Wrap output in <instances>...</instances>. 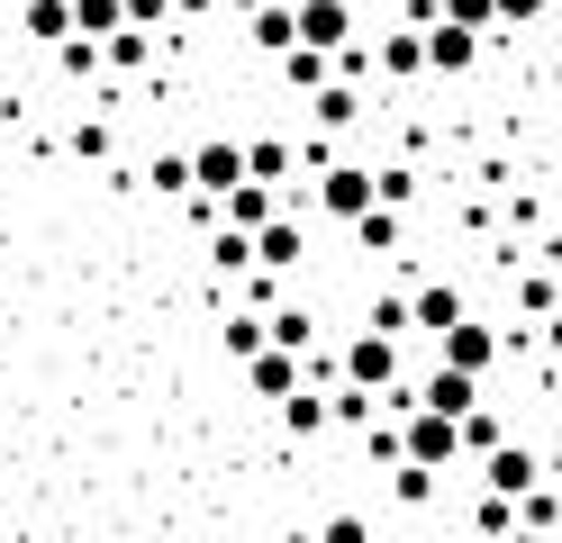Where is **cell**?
Listing matches in <instances>:
<instances>
[{
	"mask_svg": "<svg viewBox=\"0 0 562 543\" xmlns=\"http://www.w3.org/2000/svg\"><path fill=\"white\" fill-rule=\"evenodd\" d=\"M453 453H463V444H453V417H445V408H408V417H400V462L453 471Z\"/></svg>",
	"mask_w": 562,
	"mask_h": 543,
	"instance_id": "cell-1",
	"label": "cell"
},
{
	"mask_svg": "<svg viewBox=\"0 0 562 543\" xmlns=\"http://www.w3.org/2000/svg\"><path fill=\"white\" fill-rule=\"evenodd\" d=\"M291 27H300V46H318V55L355 46V10H345V0H291Z\"/></svg>",
	"mask_w": 562,
	"mask_h": 543,
	"instance_id": "cell-2",
	"label": "cell"
},
{
	"mask_svg": "<svg viewBox=\"0 0 562 543\" xmlns=\"http://www.w3.org/2000/svg\"><path fill=\"white\" fill-rule=\"evenodd\" d=\"M499 353H508V336H499V326H472V317H463V326H445V372L481 381V372H490Z\"/></svg>",
	"mask_w": 562,
	"mask_h": 543,
	"instance_id": "cell-3",
	"label": "cell"
},
{
	"mask_svg": "<svg viewBox=\"0 0 562 543\" xmlns=\"http://www.w3.org/2000/svg\"><path fill=\"white\" fill-rule=\"evenodd\" d=\"M236 181H245V145H236V136H209L200 155H191V191H200V200H227Z\"/></svg>",
	"mask_w": 562,
	"mask_h": 543,
	"instance_id": "cell-4",
	"label": "cell"
},
{
	"mask_svg": "<svg viewBox=\"0 0 562 543\" xmlns=\"http://www.w3.org/2000/svg\"><path fill=\"white\" fill-rule=\"evenodd\" d=\"M318 208L355 227V217L372 208V163H327V172H318Z\"/></svg>",
	"mask_w": 562,
	"mask_h": 543,
	"instance_id": "cell-5",
	"label": "cell"
},
{
	"mask_svg": "<svg viewBox=\"0 0 562 543\" xmlns=\"http://www.w3.org/2000/svg\"><path fill=\"white\" fill-rule=\"evenodd\" d=\"M345 381H355V389H400V344L391 336H355V353H345Z\"/></svg>",
	"mask_w": 562,
	"mask_h": 543,
	"instance_id": "cell-6",
	"label": "cell"
},
{
	"mask_svg": "<svg viewBox=\"0 0 562 543\" xmlns=\"http://www.w3.org/2000/svg\"><path fill=\"white\" fill-rule=\"evenodd\" d=\"M481 480H490V498H526L544 480V462L526 453V444H499V453H481Z\"/></svg>",
	"mask_w": 562,
	"mask_h": 543,
	"instance_id": "cell-7",
	"label": "cell"
},
{
	"mask_svg": "<svg viewBox=\"0 0 562 543\" xmlns=\"http://www.w3.org/2000/svg\"><path fill=\"white\" fill-rule=\"evenodd\" d=\"M417 36H427V72H472V64H481V36H472V27H445V19H427Z\"/></svg>",
	"mask_w": 562,
	"mask_h": 543,
	"instance_id": "cell-8",
	"label": "cell"
},
{
	"mask_svg": "<svg viewBox=\"0 0 562 543\" xmlns=\"http://www.w3.org/2000/svg\"><path fill=\"white\" fill-rule=\"evenodd\" d=\"M263 217H281V200L263 191V181H236V191L218 200V227H236V236H255Z\"/></svg>",
	"mask_w": 562,
	"mask_h": 543,
	"instance_id": "cell-9",
	"label": "cell"
},
{
	"mask_svg": "<svg viewBox=\"0 0 562 543\" xmlns=\"http://www.w3.org/2000/svg\"><path fill=\"white\" fill-rule=\"evenodd\" d=\"M372 72H391V82H417V72H427V36H417V27L381 36V46H372Z\"/></svg>",
	"mask_w": 562,
	"mask_h": 543,
	"instance_id": "cell-10",
	"label": "cell"
},
{
	"mask_svg": "<svg viewBox=\"0 0 562 543\" xmlns=\"http://www.w3.org/2000/svg\"><path fill=\"white\" fill-rule=\"evenodd\" d=\"M408 326H427V336H445V326H463V290H453V281H427V290L408 299Z\"/></svg>",
	"mask_w": 562,
	"mask_h": 543,
	"instance_id": "cell-11",
	"label": "cell"
},
{
	"mask_svg": "<svg viewBox=\"0 0 562 543\" xmlns=\"http://www.w3.org/2000/svg\"><path fill=\"white\" fill-rule=\"evenodd\" d=\"M245 27H255V55H272V64L300 46V27H291V0H263V10L245 19Z\"/></svg>",
	"mask_w": 562,
	"mask_h": 543,
	"instance_id": "cell-12",
	"label": "cell"
},
{
	"mask_svg": "<svg viewBox=\"0 0 562 543\" xmlns=\"http://www.w3.org/2000/svg\"><path fill=\"white\" fill-rule=\"evenodd\" d=\"M245 245H255V263H263V272H291V263H300V227H291V217H263Z\"/></svg>",
	"mask_w": 562,
	"mask_h": 543,
	"instance_id": "cell-13",
	"label": "cell"
},
{
	"mask_svg": "<svg viewBox=\"0 0 562 543\" xmlns=\"http://www.w3.org/2000/svg\"><path fill=\"white\" fill-rule=\"evenodd\" d=\"M417 408H445V417H472V408H481V381H463V372H445V362H436V381L417 389Z\"/></svg>",
	"mask_w": 562,
	"mask_h": 543,
	"instance_id": "cell-14",
	"label": "cell"
},
{
	"mask_svg": "<svg viewBox=\"0 0 562 543\" xmlns=\"http://www.w3.org/2000/svg\"><path fill=\"white\" fill-rule=\"evenodd\" d=\"M245 372H255V389H263V398H272V408H281V398H291V389H300V353H272V344H263L255 362H245Z\"/></svg>",
	"mask_w": 562,
	"mask_h": 543,
	"instance_id": "cell-15",
	"label": "cell"
},
{
	"mask_svg": "<svg viewBox=\"0 0 562 543\" xmlns=\"http://www.w3.org/2000/svg\"><path fill=\"white\" fill-rule=\"evenodd\" d=\"M245 181L281 191V181H291V145H281V136H255V145H245Z\"/></svg>",
	"mask_w": 562,
	"mask_h": 543,
	"instance_id": "cell-16",
	"label": "cell"
},
{
	"mask_svg": "<svg viewBox=\"0 0 562 543\" xmlns=\"http://www.w3.org/2000/svg\"><path fill=\"white\" fill-rule=\"evenodd\" d=\"M100 64H110V72H146V64H155V36H146V27L100 36Z\"/></svg>",
	"mask_w": 562,
	"mask_h": 543,
	"instance_id": "cell-17",
	"label": "cell"
},
{
	"mask_svg": "<svg viewBox=\"0 0 562 543\" xmlns=\"http://www.w3.org/2000/svg\"><path fill=\"white\" fill-rule=\"evenodd\" d=\"M281 82H291V91L308 100V91H327V82H336V64H327L318 46H291V55H281Z\"/></svg>",
	"mask_w": 562,
	"mask_h": 543,
	"instance_id": "cell-18",
	"label": "cell"
},
{
	"mask_svg": "<svg viewBox=\"0 0 562 543\" xmlns=\"http://www.w3.org/2000/svg\"><path fill=\"white\" fill-rule=\"evenodd\" d=\"M308 109H318V127H355L363 118V91L355 82H327V91H308Z\"/></svg>",
	"mask_w": 562,
	"mask_h": 543,
	"instance_id": "cell-19",
	"label": "cell"
},
{
	"mask_svg": "<svg viewBox=\"0 0 562 543\" xmlns=\"http://www.w3.org/2000/svg\"><path fill=\"white\" fill-rule=\"evenodd\" d=\"M119 27H127V0H74V36L100 46V36H119Z\"/></svg>",
	"mask_w": 562,
	"mask_h": 543,
	"instance_id": "cell-20",
	"label": "cell"
},
{
	"mask_svg": "<svg viewBox=\"0 0 562 543\" xmlns=\"http://www.w3.org/2000/svg\"><path fill=\"white\" fill-rule=\"evenodd\" d=\"M27 36H37V46H64V36H74V0H27Z\"/></svg>",
	"mask_w": 562,
	"mask_h": 543,
	"instance_id": "cell-21",
	"label": "cell"
},
{
	"mask_svg": "<svg viewBox=\"0 0 562 543\" xmlns=\"http://www.w3.org/2000/svg\"><path fill=\"white\" fill-rule=\"evenodd\" d=\"M508 507H517V525H526V534H553V525H562V498H553L544 480L526 489V498H508Z\"/></svg>",
	"mask_w": 562,
	"mask_h": 543,
	"instance_id": "cell-22",
	"label": "cell"
},
{
	"mask_svg": "<svg viewBox=\"0 0 562 543\" xmlns=\"http://www.w3.org/2000/svg\"><path fill=\"white\" fill-rule=\"evenodd\" d=\"M436 19H445V27H472V36H490V27H499V0H436Z\"/></svg>",
	"mask_w": 562,
	"mask_h": 543,
	"instance_id": "cell-23",
	"label": "cell"
},
{
	"mask_svg": "<svg viewBox=\"0 0 562 543\" xmlns=\"http://www.w3.org/2000/svg\"><path fill=\"white\" fill-rule=\"evenodd\" d=\"M372 408H381V398H372V389H355V381H345V389H327V417H336V426H355V434L372 426Z\"/></svg>",
	"mask_w": 562,
	"mask_h": 543,
	"instance_id": "cell-24",
	"label": "cell"
},
{
	"mask_svg": "<svg viewBox=\"0 0 562 543\" xmlns=\"http://www.w3.org/2000/svg\"><path fill=\"white\" fill-rule=\"evenodd\" d=\"M281 426H291V434H318V426H327V398H318V389H291V398H281Z\"/></svg>",
	"mask_w": 562,
	"mask_h": 543,
	"instance_id": "cell-25",
	"label": "cell"
},
{
	"mask_svg": "<svg viewBox=\"0 0 562 543\" xmlns=\"http://www.w3.org/2000/svg\"><path fill=\"white\" fill-rule=\"evenodd\" d=\"M355 236H363V253H391V245H400V208H363Z\"/></svg>",
	"mask_w": 562,
	"mask_h": 543,
	"instance_id": "cell-26",
	"label": "cell"
},
{
	"mask_svg": "<svg viewBox=\"0 0 562 543\" xmlns=\"http://www.w3.org/2000/svg\"><path fill=\"white\" fill-rule=\"evenodd\" d=\"M391 489H400V507H427V498H436V471H417V462H391Z\"/></svg>",
	"mask_w": 562,
	"mask_h": 543,
	"instance_id": "cell-27",
	"label": "cell"
},
{
	"mask_svg": "<svg viewBox=\"0 0 562 543\" xmlns=\"http://www.w3.org/2000/svg\"><path fill=\"white\" fill-rule=\"evenodd\" d=\"M472 525H481V543H499V534L517 525V507H508V498H490V489H481V507H472Z\"/></svg>",
	"mask_w": 562,
	"mask_h": 543,
	"instance_id": "cell-28",
	"label": "cell"
},
{
	"mask_svg": "<svg viewBox=\"0 0 562 543\" xmlns=\"http://www.w3.org/2000/svg\"><path fill=\"white\" fill-rule=\"evenodd\" d=\"M517 308H526V317H553L562 299H553V281H544V272H526V281H517Z\"/></svg>",
	"mask_w": 562,
	"mask_h": 543,
	"instance_id": "cell-29",
	"label": "cell"
},
{
	"mask_svg": "<svg viewBox=\"0 0 562 543\" xmlns=\"http://www.w3.org/2000/svg\"><path fill=\"white\" fill-rule=\"evenodd\" d=\"M227 353L255 362V353H263V317H227Z\"/></svg>",
	"mask_w": 562,
	"mask_h": 543,
	"instance_id": "cell-30",
	"label": "cell"
},
{
	"mask_svg": "<svg viewBox=\"0 0 562 543\" xmlns=\"http://www.w3.org/2000/svg\"><path fill=\"white\" fill-rule=\"evenodd\" d=\"M146 181H155V191H191V155H155Z\"/></svg>",
	"mask_w": 562,
	"mask_h": 543,
	"instance_id": "cell-31",
	"label": "cell"
},
{
	"mask_svg": "<svg viewBox=\"0 0 562 543\" xmlns=\"http://www.w3.org/2000/svg\"><path fill=\"white\" fill-rule=\"evenodd\" d=\"M372 336L400 344V336H408V299H372Z\"/></svg>",
	"mask_w": 562,
	"mask_h": 543,
	"instance_id": "cell-32",
	"label": "cell"
},
{
	"mask_svg": "<svg viewBox=\"0 0 562 543\" xmlns=\"http://www.w3.org/2000/svg\"><path fill=\"white\" fill-rule=\"evenodd\" d=\"M55 64H64V72H100V46H91V36H64Z\"/></svg>",
	"mask_w": 562,
	"mask_h": 543,
	"instance_id": "cell-33",
	"label": "cell"
},
{
	"mask_svg": "<svg viewBox=\"0 0 562 543\" xmlns=\"http://www.w3.org/2000/svg\"><path fill=\"white\" fill-rule=\"evenodd\" d=\"M245 263H255V245H245L236 227H218V272H245Z\"/></svg>",
	"mask_w": 562,
	"mask_h": 543,
	"instance_id": "cell-34",
	"label": "cell"
},
{
	"mask_svg": "<svg viewBox=\"0 0 562 543\" xmlns=\"http://www.w3.org/2000/svg\"><path fill=\"white\" fill-rule=\"evenodd\" d=\"M318 543H372V525L355 517V507H345V517H327V534H318Z\"/></svg>",
	"mask_w": 562,
	"mask_h": 543,
	"instance_id": "cell-35",
	"label": "cell"
},
{
	"mask_svg": "<svg viewBox=\"0 0 562 543\" xmlns=\"http://www.w3.org/2000/svg\"><path fill=\"white\" fill-rule=\"evenodd\" d=\"M172 19V0H127V27H164Z\"/></svg>",
	"mask_w": 562,
	"mask_h": 543,
	"instance_id": "cell-36",
	"label": "cell"
},
{
	"mask_svg": "<svg viewBox=\"0 0 562 543\" xmlns=\"http://www.w3.org/2000/svg\"><path fill=\"white\" fill-rule=\"evenodd\" d=\"M526 19H544V0H499V27H526Z\"/></svg>",
	"mask_w": 562,
	"mask_h": 543,
	"instance_id": "cell-37",
	"label": "cell"
},
{
	"mask_svg": "<svg viewBox=\"0 0 562 543\" xmlns=\"http://www.w3.org/2000/svg\"><path fill=\"white\" fill-rule=\"evenodd\" d=\"M544 344H553V353H562V308H553V317H544Z\"/></svg>",
	"mask_w": 562,
	"mask_h": 543,
	"instance_id": "cell-38",
	"label": "cell"
},
{
	"mask_svg": "<svg viewBox=\"0 0 562 543\" xmlns=\"http://www.w3.org/2000/svg\"><path fill=\"white\" fill-rule=\"evenodd\" d=\"M499 543H544V534H526V525H508V534H499Z\"/></svg>",
	"mask_w": 562,
	"mask_h": 543,
	"instance_id": "cell-39",
	"label": "cell"
},
{
	"mask_svg": "<svg viewBox=\"0 0 562 543\" xmlns=\"http://www.w3.org/2000/svg\"><path fill=\"white\" fill-rule=\"evenodd\" d=\"M227 10H245V19H255V10H263V0H227Z\"/></svg>",
	"mask_w": 562,
	"mask_h": 543,
	"instance_id": "cell-40",
	"label": "cell"
},
{
	"mask_svg": "<svg viewBox=\"0 0 562 543\" xmlns=\"http://www.w3.org/2000/svg\"><path fill=\"white\" fill-rule=\"evenodd\" d=\"M553 91H562V55H553Z\"/></svg>",
	"mask_w": 562,
	"mask_h": 543,
	"instance_id": "cell-41",
	"label": "cell"
},
{
	"mask_svg": "<svg viewBox=\"0 0 562 543\" xmlns=\"http://www.w3.org/2000/svg\"><path fill=\"white\" fill-rule=\"evenodd\" d=\"M345 10H355V0H345Z\"/></svg>",
	"mask_w": 562,
	"mask_h": 543,
	"instance_id": "cell-42",
	"label": "cell"
},
{
	"mask_svg": "<svg viewBox=\"0 0 562 543\" xmlns=\"http://www.w3.org/2000/svg\"><path fill=\"white\" fill-rule=\"evenodd\" d=\"M553 299H562V290H553Z\"/></svg>",
	"mask_w": 562,
	"mask_h": 543,
	"instance_id": "cell-43",
	"label": "cell"
},
{
	"mask_svg": "<svg viewBox=\"0 0 562 543\" xmlns=\"http://www.w3.org/2000/svg\"><path fill=\"white\" fill-rule=\"evenodd\" d=\"M472 543H481V534H472Z\"/></svg>",
	"mask_w": 562,
	"mask_h": 543,
	"instance_id": "cell-44",
	"label": "cell"
}]
</instances>
